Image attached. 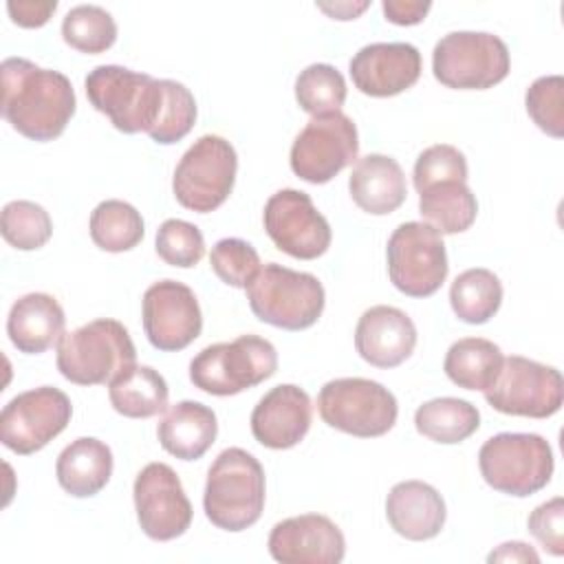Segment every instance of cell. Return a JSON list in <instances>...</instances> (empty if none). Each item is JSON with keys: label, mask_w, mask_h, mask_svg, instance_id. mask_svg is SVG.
<instances>
[{"label": "cell", "mask_w": 564, "mask_h": 564, "mask_svg": "<svg viewBox=\"0 0 564 564\" xmlns=\"http://www.w3.org/2000/svg\"><path fill=\"white\" fill-rule=\"evenodd\" d=\"M253 315L284 330L313 326L326 304L322 282L306 271H295L278 262L264 264L245 289Z\"/></svg>", "instance_id": "cell-5"}, {"label": "cell", "mask_w": 564, "mask_h": 564, "mask_svg": "<svg viewBox=\"0 0 564 564\" xmlns=\"http://www.w3.org/2000/svg\"><path fill=\"white\" fill-rule=\"evenodd\" d=\"M154 249L165 264L192 269L205 256V238L196 225L181 218H167L156 229Z\"/></svg>", "instance_id": "cell-37"}, {"label": "cell", "mask_w": 564, "mask_h": 564, "mask_svg": "<svg viewBox=\"0 0 564 564\" xmlns=\"http://www.w3.org/2000/svg\"><path fill=\"white\" fill-rule=\"evenodd\" d=\"M482 392L485 401L502 414L549 419L562 408L564 381L557 368L511 355L502 359L498 377Z\"/></svg>", "instance_id": "cell-12"}, {"label": "cell", "mask_w": 564, "mask_h": 564, "mask_svg": "<svg viewBox=\"0 0 564 564\" xmlns=\"http://www.w3.org/2000/svg\"><path fill=\"white\" fill-rule=\"evenodd\" d=\"M414 427L434 443L456 445L480 427V412L465 399L438 397L416 408Z\"/></svg>", "instance_id": "cell-30"}, {"label": "cell", "mask_w": 564, "mask_h": 564, "mask_svg": "<svg viewBox=\"0 0 564 564\" xmlns=\"http://www.w3.org/2000/svg\"><path fill=\"white\" fill-rule=\"evenodd\" d=\"M348 192L361 212L386 216L405 203V174L392 156L366 154L348 176Z\"/></svg>", "instance_id": "cell-24"}, {"label": "cell", "mask_w": 564, "mask_h": 564, "mask_svg": "<svg viewBox=\"0 0 564 564\" xmlns=\"http://www.w3.org/2000/svg\"><path fill=\"white\" fill-rule=\"evenodd\" d=\"M478 467L491 489L513 498H527L549 485L555 460L544 436L500 432L482 443Z\"/></svg>", "instance_id": "cell-7"}, {"label": "cell", "mask_w": 564, "mask_h": 564, "mask_svg": "<svg viewBox=\"0 0 564 564\" xmlns=\"http://www.w3.org/2000/svg\"><path fill=\"white\" fill-rule=\"evenodd\" d=\"M511 68L507 44L485 31H452L432 51L436 82L456 90H485L500 84Z\"/></svg>", "instance_id": "cell-8"}, {"label": "cell", "mask_w": 564, "mask_h": 564, "mask_svg": "<svg viewBox=\"0 0 564 564\" xmlns=\"http://www.w3.org/2000/svg\"><path fill=\"white\" fill-rule=\"evenodd\" d=\"M2 117L31 141L57 139L75 115V90L70 79L42 68L24 57H7L0 66Z\"/></svg>", "instance_id": "cell-1"}, {"label": "cell", "mask_w": 564, "mask_h": 564, "mask_svg": "<svg viewBox=\"0 0 564 564\" xmlns=\"http://www.w3.org/2000/svg\"><path fill=\"white\" fill-rule=\"evenodd\" d=\"M112 452L95 436H79L66 445L55 463L59 487L75 498L99 494L112 476Z\"/></svg>", "instance_id": "cell-26"}, {"label": "cell", "mask_w": 564, "mask_h": 564, "mask_svg": "<svg viewBox=\"0 0 564 564\" xmlns=\"http://www.w3.org/2000/svg\"><path fill=\"white\" fill-rule=\"evenodd\" d=\"M502 350L482 337H463L447 348L443 370L465 390H487L502 368Z\"/></svg>", "instance_id": "cell-29"}, {"label": "cell", "mask_w": 564, "mask_h": 564, "mask_svg": "<svg viewBox=\"0 0 564 564\" xmlns=\"http://www.w3.org/2000/svg\"><path fill=\"white\" fill-rule=\"evenodd\" d=\"M359 154L355 121L339 112L313 117L295 137L289 163L295 176L322 185L335 178Z\"/></svg>", "instance_id": "cell-13"}, {"label": "cell", "mask_w": 564, "mask_h": 564, "mask_svg": "<svg viewBox=\"0 0 564 564\" xmlns=\"http://www.w3.org/2000/svg\"><path fill=\"white\" fill-rule=\"evenodd\" d=\"M238 172L234 145L218 134H203L181 156L174 176V198L192 212L209 214L231 194Z\"/></svg>", "instance_id": "cell-10"}, {"label": "cell", "mask_w": 564, "mask_h": 564, "mask_svg": "<svg viewBox=\"0 0 564 564\" xmlns=\"http://www.w3.org/2000/svg\"><path fill=\"white\" fill-rule=\"evenodd\" d=\"M386 518L394 533L405 540H432L445 527L447 509L443 496L423 480L397 482L386 498Z\"/></svg>", "instance_id": "cell-22"}, {"label": "cell", "mask_w": 564, "mask_h": 564, "mask_svg": "<svg viewBox=\"0 0 564 564\" xmlns=\"http://www.w3.org/2000/svg\"><path fill=\"white\" fill-rule=\"evenodd\" d=\"M348 68L359 93L368 97H392L419 82L421 53L410 42H375L359 48Z\"/></svg>", "instance_id": "cell-19"}, {"label": "cell", "mask_w": 564, "mask_h": 564, "mask_svg": "<svg viewBox=\"0 0 564 564\" xmlns=\"http://www.w3.org/2000/svg\"><path fill=\"white\" fill-rule=\"evenodd\" d=\"M108 397L115 412L128 419H150L167 408V383L161 372L150 366H132L112 383Z\"/></svg>", "instance_id": "cell-28"}, {"label": "cell", "mask_w": 564, "mask_h": 564, "mask_svg": "<svg viewBox=\"0 0 564 564\" xmlns=\"http://www.w3.org/2000/svg\"><path fill=\"white\" fill-rule=\"evenodd\" d=\"M346 79L330 64H311L295 79V99L313 117L339 112L346 101Z\"/></svg>", "instance_id": "cell-34"}, {"label": "cell", "mask_w": 564, "mask_h": 564, "mask_svg": "<svg viewBox=\"0 0 564 564\" xmlns=\"http://www.w3.org/2000/svg\"><path fill=\"white\" fill-rule=\"evenodd\" d=\"M487 562H531V564H538L540 555L535 553L533 546L516 540V542H505L496 551H491L487 555Z\"/></svg>", "instance_id": "cell-44"}, {"label": "cell", "mask_w": 564, "mask_h": 564, "mask_svg": "<svg viewBox=\"0 0 564 564\" xmlns=\"http://www.w3.org/2000/svg\"><path fill=\"white\" fill-rule=\"evenodd\" d=\"M62 37L70 48L97 55L115 44L117 22L97 4H77L62 20Z\"/></svg>", "instance_id": "cell-33"}, {"label": "cell", "mask_w": 564, "mask_h": 564, "mask_svg": "<svg viewBox=\"0 0 564 564\" xmlns=\"http://www.w3.org/2000/svg\"><path fill=\"white\" fill-rule=\"evenodd\" d=\"M269 553L280 564H339L346 553L341 529L322 513L293 516L269 533Z\"/></svg>", "instance_id": "cell-18"}, {"label": "cell", "mask_w": 564, "mask_h": 564, "mask_svg": "<svg viewBox=\"0 0 564 564\" xmlns=\"http://www.w3.org/2000/svg\"><path fill=\"white\" fill-rule=\"evenodd\" d=\"M141 531L156 542L181 538L192 524V502L178 474L165 463L145 465L132 487Z\"/></svg>", "instance_id": "cell-16"}, {"label": "cell", "mask_w": 564, "mask_h": 564, "mask_svg": "<svg viewBox=\"0 0 564 564\" xmlns=\"http://www.w3.org/2000/svg\"><path fill=\"white\" fill-rule=\"evenodd\" d=\"M86 97L95 110L126 134L150 132L165 104V79L117 64L95 66L86 79Z\"/></svg>", "instance_id": "cell-4"}, {"label": "cell", "mask_w": 564, "mask_h": 564, "mask_svg": "<svg viewBox=\"0 0 564 564\" xmlns=\"http://www.w3.org/2000/svg\"><path fill=\"white\" fill-rule=\"evenodd\" d=\"M313 421L306 390L293 383L271 388L251 412V434L269 449H289L304 441Z\"/></svg>", "instance_id": "cell-20"}, {"label": "cell", "mask_w": 564, "mask_h": 564, "mask_svg": "<svg viewBox=\"0 0 564 564\" xmlns=\"http://www.w3.org/2000/svg\"><path fill=\"white\" fill-rule=\"evenodd\" d=\"M148 341L163 352L187 348L203 330V313L194 291L178 280L150 284L141 302Z\"/></svg>", "instance_id": "cell-17"}, {"label": "cell", "mask_w": 564, "mask_h": 564, "mask_svg": "<svg viewBox=\"0 0 564 564\" xmlns=\"http://www.w3.org/2000/svg\"><path fill=\"white\" fill-rule=\"evenodd\" d=\"M416 346V326L397 306L377 304L361 313L355 328V348L375 368L401 366Z\"/></svg>", "instance_id": "cell-21"}, {"label": "cell", "mask_w": 564, "mask_h": 564, "mask_svg": "<svg viewBox=\"0 0 564 564\" xmlns=\"http://www.w3.org/2000/svg\"><path fill=\"white\" fill-rule=\"evenodd\" d=\"M527 527L546 553L555 557L564 555V500L560 496L538 505L531 511Z\"/></svg>", "instance_id": "cell-41"}, {"label": "cell", "mask_w": 564, "mask_h": 564, "mask_svg": "<svg viewBox=\"0 0 564 564\" xmlns=\"http://www.w3.org/2000/svg\"><path fill=\"white\" fill-rule=\"evenodd\" d=\"M412 181L416 192L438 181H467V159L449 143L430 145L419 154Z\"/></svg>", "instance_id": "cell-40"}, {"label": "cell", "mask_w": 564, "mask_h": 564, "mask_svg": "<svg viewBox=\"0 0 564 564\" xmlns=\"http://www.w3.org/2000/svg\"><path fill=\"white\" fill-rule=\"evenodd\" d=\"M137 366V348L128 328L110 317L93 319L57 344V370L77 386L112 383Z\"/></svg>", "instance_id": "cell-3"}, {"label": "cell", "mask_w": 564, "mask_h": 564, "mask_svg": "<svg viewBox=\"0 0 564 564\" xmlns=\"http://www.w3.org/2000/svg\"><path fill=\"white\" fill-rule=\"evenodd\" d=\"M278 370L275 346L258 335H240L203 348L189 361V381L214 397L249 390Z\"/></svg>", "instance_id": "cell-6"}, {"label": "cell", "mask_w": 564, "mask_h": 564, "mask_svg": "<svg viewBox=\"0 0 564 564\" xmlns=\"http://www.w3.org/2000/svg\"><path fill=\"white\" fill-rule=\"evenodd\" d=\"M145 234V225L137 207L126 200H101L90 214V238L108 253L134 249Z\"/></svg>", "instance_id": "cell-32"}, {"label": "cell", "mask_w": 564, "mask_h": 564, "mask_svg": "<svg viewBox=\"0 0 564 564\" xmlns=\"http://www.w3.org/2000/svg\"><path fill=\"white\" fill-rule=\"evenodd\" d=\"M264 498L267 482L258 458L242 447L223 449L207 471L203 494L207 520L223 531H245L260 520Z\"/></svg>", "instance_id": "cell-2"}, {"label": "cell", "mask_w": 564, "mask_h": 564, "mask_svg": "<svg viewBox=\"0 0 564 564\" xmlns=\"http://www.w3.org/2000/svg\"><path fill=\"white\" fill-rule=\"evenodd\" d=\"M383 15L388 22L399 26H412L425 20L427 11L432 9V2L421 0H383L381 4Z\"/></svg>", "instance_id": "cell-43"}, {"label": "cell", "mask_w": 564, "mask_h": 564, "mask_svg": "<svg viewBox=\"0 0 564 564\" xmlns=\"http://www.w3.org/2000/svg\"><path fill=\"white\" fill-rule=\"evenodd\" d=\"M264 231L273 245L297 260H315L330 247L333 231L313 198L300 189H280L264 205Z\"/></svg>", "instance_id": "cell-15"}, {"label": "cell", "mask_w": 564, "mask_h": 564, "mask_svg": "<svg viewBox=\"0 0 564 564\" xmlns=\"http://www.w3.org/2000/svg\"><path fill=\"white\" fill-rule=\"evenodd\" d=\"M388 275L408 297L434 295L449 271L443 236L427 223H401L386 247Z\"/></svg>", "instance_id": "cell-11"}, {"label": "cell", "mask_w": 564, "mask_h": 564, "mask_svg": "<svg viewBox=\"0 0 564 564\" xmlns=\"http://www.w3.org/2000/svg\"><path fill=\"white\" fill-rule=\"evenodd\" d=\"M57 2L48 0V2H7V11L13 20V24L22 26V29H40L44 26L51 15L55 13Z\"/></svg>", "instance_id": "cell-42"}, {"label": "cell", "mask_w": 564, "mask_h": 564, "mask_svg": "<svg viewBox=\"0 0 564 564\" xmlns=\"http://www.w3.org/2000/svg\"><path fill=\"white\" fill-rule=\"evenodd\" d=\"M70 416L73 403L59 388L20 392L0 412V441L20 456L35 454L66 430Z\"/></svg>", "instance_id": "cell-14"}, {"label": "cell", "mask_w": 564, "mask_h": 564, "mask_svg": "<svg viewBox=\"0 0 564 564\" xmlns=\"http://www.w3.org/2000/svg\"><path fill=\"white\" fill-rule=\"evenodd\" d=\"M196 99L189 88L181 82L165 79V104L148 137L159 145H172L189 134L196 123Z\"/></svg>", "instance_id": "cell-36"}, {"label": "cell", "mask_w": 564, "mask_h": 564, "mask_svg": "<svg viewBox=\"0 0 564 564\" xmlns=\"http://www.w3.org/2000/svg\"><path fill=\"white\" fill-rule=\"evenodd\" d=\"M317 410L326 425L359 438H375L390 432L399 416L394 394L379 381L341 377L322 386Z\"/></svg>", "instance_id": "cell-9"}, {"label": "cell", "mask_w": 564, "mask_h": 564, "mask_svg": "<svg viewBox=\"0 0 564 564\" xmlns=\"http://www.w3.org/2000/svg\"><path fill=\"white\" fill-rule=\"evenodd\" d=\"M370 2H335V4H317L324 13H328L335 20H355L361 11H366Z\"/></svg>", "instance_id": "cell-45"}, {"label": "cell", "mask_w": 564, "mask_h": 564, "mask_svg": "<svg viewBox=\"0 0 564 564\" xmlns=\"http://www.w3.org/2000/svg\"><path fill=\"white\" fill-rule=\"evenodd\" d=\"M209 264L214 273L234 289H247L262 269L256 247L242 238H223L212 247Z\"/></svg>", "instance_id": "cell-38"}, {"label": "cell", "mask_w": 564, "mask_h": 564, "mask_svg": "<svg viewBox=\"0 0 564 564\" xmlns=\"http://www.w3.org/2000/svg\"><path fill=\"white\" fill-rule=\"evenodd\" d=\"M524 106L542 132L555 139L564 134V79L560 75L538 77L527 88Z\"/></svg>", "instance_id": "cell-39"}, {"label": "cell", "mask_w": 564, "mask_h": 564, "mask_svg": "<svg viewBox=\"0 0 564 564\" xmlns=\"http://www.w3.org/2000/svg\"><path fill=\"white\" fill-rule=\"evenodd\" d=\"M216 434L214 410L189 399L170 405L156 427L161 447L181 460H198L214 445Z\"/></svg>", "instance_id": "cell-25"}, {"label": "cell", "mask_w": 564, "mask_h": 564, "mask_svg": "<svg viewBox=\"0 0 564 564\" xmlns=\"http://www.w3.org/2000/svg\"><path fill=\"white\" fill-rule=\"evenodd\" d=\"M449 304L460 322L485 324L502 304V282L489 269H467L454 278L449 286Z\"/></svg>", "instance_id": "cell-31"}, {"label": "cell", "mask_w": 564, "mask_h": 564, "mask_svg": "<svg viewBox=\"0 0 564 564\" xmlns=\"http://www.w3.org/2000/svg\"><path fill=\"white\" fill-rule=\"evenodd\" d=\"M419 212L441 236L467 231L478 214V200L467 181H438L419 192Z\"/></svg>", "instance_id": "cell-27"}, {"label": "cell", "mask_w": 564, "mask_h": 564, "mask_svg": "<svg viewBox=\"0 0 564 564\" xmlns=\"http://www.w3.org/2000/svg\"><path fill=\"white\" fill-rule=\"evenodd\" d=\"M0 231L13 249L33 251L48 242L53 220L48 212L33 200H11L2 207Z\"/></svg>", "instance_id": "cell-35"}, {"label": "cell", "mask_w": 564, "mask_h": 564, "mask_svg": "<svg viewBox=\"0 0 564 564\" xmlns=\"http://www.w3.org/2000/svg\"><path fill=\"white\" fill-rule=\"evenodd\" d=\"M66 315L48 293H26L18 297L7 317V335L24 355H40L64 337Z\"/></svg>", "instance_id": "cell-23"}]
</instances>
